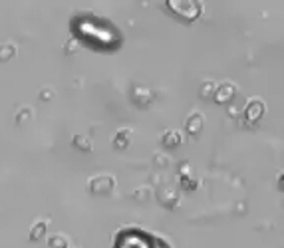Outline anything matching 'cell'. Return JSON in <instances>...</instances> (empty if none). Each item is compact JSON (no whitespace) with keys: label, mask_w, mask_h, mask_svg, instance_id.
<instances>
[{"label":"cell","mask_w":284,"mask_h":248,"mask_svg":"<svg viewBox=\"0 0 284 248\" xmlns=\"http://www.w3.org/2000/svg\"><path fill=\"white\" fill-rule=\"evenodd\" d=\"M113 248H169V244L141 228H123L117 232Z\"/></svg>","instance_id":"1"},{"label":"cell","mask_w":284,"mask_h":248,"mask_svg":"<svg viewBox=\"0 0 284 248\" xmlns=\"http://www.w3.org/2000/svg\"><path fill=\"white\" fill-rule=\"evenodd\" d=\"M169 8H173L179 16H185L187 20H195V18H199L203 4H201V2H191V0H181V2H175V0H171Z\"/></svg>","instance_id":"2"},{"label":"cell","mask_w":284,"mask_h":248,"mask_svg":"<svg viewBox=\"0 0 284 248\" xmlns=\"http://www.w3.org/2000/svg\"><path fill=\"white\" fill-rule=\"evenodd\" d=\"M113 185H115V181L109 175H97L90 181V189L94 193H109L113 189Z\"/></svg>","instance_id":"3"},{"label":"cell","mask_w":284,"mask_h":248,"mask_svg":"<svg viewBox=\"0 0 284 248\" xmlns=\"http://www.w3.org/2000/svg\"><path fill=\"white\" fill-rule=\"evenodd\" d=\"M244 115H246V119L250 123H256L264 115V103L260 99H250L248 105H246V109H244Z\"/></svg>","instance_id":"4"},{"label":"cell","mask_w":284,"mask_h":248,"mask_svg":"<svg viewBox=\"0 0 284 248\" xmlns=\"http://www.w3.org/2000/svg\"><path fill=\"white\" fill-rule=\"evenodd\" d=\"M233 91H235V87H233L231 83H223V85L217 89V93H215V101H217V103H227V101L233 97Z\"/></svg>","instance_id":"5"},{"label":"cell","mask_w":284,"mask_h":248,"mask_svg":"<svg viewBox=\"0 0 284 248\" xmlns=\"http://www.w3.org/2000/svg\"><path fill=\"white\" fill-rule=\"evenodd\" d=\"M129 137H131V131L129 129H121L115 137H113V147L115 149H125L129 145Z\"/></svg>","instance_id":"6"},{"label":"cell","mask_w":284,"mask_h":248,"mask_svg":"<svg viewBox=\"0 0 284 248\" xmlns=\"http://www.w3.org/2000/svg\"><path fill=\"white\" fill-rule=\"evenodd\" d=\"M201 125H203V117H201L199 113H193V115L189 117V121H187V131H189L191 135H195V133L201 129Z\"/></svg>","instance_id":"7"},{"label":"cell","mask_w":284,"mask_h":248,"mask_svg":"<svg viewBox=\"0 0 284 248\" xmlns=\"http://www.w3.org/2000/svg\"><path fill=\"white\" fill-rule=\"evenodd\" d=\"M16 56L14 44H0V62H8Z\"/></svg>","instance_id":"8"},{"label":"cell","mask_w":284,"mask_h":248,"mask_svg":"<svg viewBox=\"0 0 284 248\" xmlns=\"http://www.w3.org/2000/svg\"><path fill=\"white\" fill-rule=\"evenodd\" d=\"M48 246L50 248H70V242L64 234H54L48 238Z\"/></svg>","instance_id":"9"},{"label":"cell","mask_w":284,"mask_h":248,"mask_svg":"<svg viewBox=\"0 0 284 248\" xmlns=\"http://www.w3.org/2000/svg\"><path fill=\"white\" fill-rule=\"evenodd\" d=\"M181 141H183V137H181L179 131H167V133L163 135V143H165L167 147H175V145H179Z\"/></svg>","instance_id":"10"},{"label":"cell","mask_w":284,"mask_h":248,"mask_svg":"<svg viewBox=\"0 0 284 248\" xmlns=\"http://www.w3.org/2000/svg\"><path fill=\"white\" fill-rule=\"evenodd\" d=\"M44 232H46V222H44V220H38V222L32 226V230H30V238H32V240H38V238L44 236Z\"/></svg>","instance_id":"11"},{"label":"cell","mask_w":284,"mask_h":248,"mask_svg":"<svg viewBox=\"0 0 284 248\" xmlns=\"http://www.w3.org/2000/svg\"><path fill=\"white\" fill-rule=\"evenodd\" d=\"M32 119V109L30 107H22L20 111H18V115H16V121L18 123H26V121H30Z\"/></svg>","instance_id":"12"},{"label":"cell","mask_w":284,"mask_h":248,"mask_svg":"<svg viewBox=\"0 0 284 248\" xmlns=\"http://www.w3.org/2000/svg\"><path fill=\"white\" fill-rule=\"evenodd\" d=\"M74 143H76V145H78L82 151H84V149H86V151H92V143H90V139H88V137L84 139V137H80V135H78Z\"/></svg>","instance_id":"13"},{"label":"cell","mask_w":284,"mask_h":248,"mask_svg":"<svg viewBox=\"0 0 284 248\" xmlns=\"http://www.w3.org/2000/svg\"><path fill=\"white\" fill-rule=\"evenodd\" d=\"M211 89H215L213 82H205V83H203V87H201V95H203V97H211V95H209V91H211Z\"/></svg>","instance_id":"14"},{"label":"cell","mask_w":284,"mask_h":248,"mask_svg":"<svg viewBox=\"0 0 284 248\" xmlns=\"http://www.w3.org/2000/svg\"><path fill=\"white\" fill-rule=\"evenodd\" d=\"M183 185L187 187V191H193V187H197V181L191 177H183Z\"/></svg>","instance_id":"15"}]
</instances>
